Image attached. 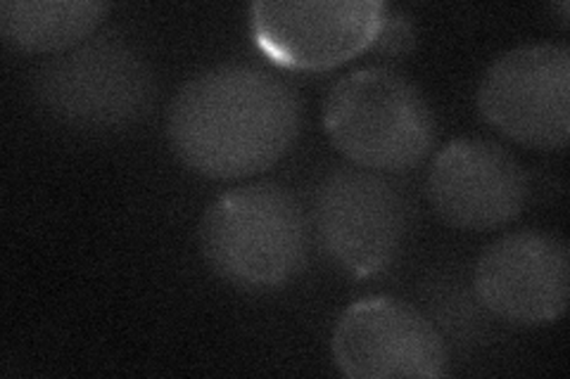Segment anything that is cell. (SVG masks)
<instances>
[{
    "instance_id": "11",
    "label": "cell",
    "mask_w": 570,
    "mask_h": 379,
    "mask_svg": "<svg viewBox=\"0 0 570 379\" xmlns=\"http://www.w3.org/2000/svg\"><path fill=\"white\" fill-rule=\"evenodd\" d=\"M107 10L100 0H3L0 36L24 52H65L88 41Z\"/></svg>"
},
{
    "instance_id": "3",
    "label": "cell",
    "mask_w": 570,
    "mask_h": 379,
    "mask_svg": "<svg viewBox=\"0 0 570 379\" xmlns=\"http://www.w3.org/2000/svg\"><path fill=\"white\" fill-rule=\"evenodd\" d=\"M333 146L360 169L409 171L435 142V119L421 90L387 67H364L335 81L324 102Z\"/></svg>"
},
{
    "instance_id": "5",
    "label": "cell",
    "mask_w": 570,
    "mask_h": 379,
    "mask_svg": "<svg viewBox=\"0 0 570 379\" xmlns=\"http://www.w3.org/2000/svg\"><path fill=\"white\" fill-rule=\"evenodd\" d=\"M312 230L324 255L354 276L397 259L409 230L404 195L376 171L335 169L312 195Z\"/></svg>"
},
{
    "instance_id": "10",
    "label": "cell",
    "mask_w": 570,
    "mask_h": 379,
    "mask_svg": "<svg viewBox=\"0 0 570 379\" xmlns=\"http://www.w3.org/2000/svg\"><path fill=\"white\" fill-rule=\"evenodd\" d=\"M428 200L444 223L488 232L511 223L528 202V173L492 140L456 138L444 146L425 178Z\"/></svg>"
},
{
    "instance_id": "9",
    "label": "cell",
    "mask_w": 570,
    "mask_h": 379,
    "mask_svg": "<svg viewBox=\"0 0 570 379\" xmlns=\"http://www.w3.org/2000/svg\"><path fill=\"white\" fill-rule=\"evenodd\" d=\"M473 280L497 318L523 328L557 322L570 295L568 245L544 230L507 232L478 257Z\"/></svg>"
},
{
    "instance_id": "2",
    "label": "cell",
    "mask_w": 570,
    "mask_h": 379,
    "mask_svg": "<svg viewBox=\"0 0 570 379\" xmlns=\"http://www.w3.org/2000/svg\"><path fill=\"white\" fill-rule=\"evenodd\" d=\"M200 249L224 282L247 292L276 290L305 268L309 223L295 195L285 188L243 186L207 207Z\"/></svg>"
},
{
    "instance_id": "1",
    "label": "cell",
    "mask_w": 570,
    "mask_h": 379,
    "mask_svg": "<svg viewBox=\"0 0 570 379\" xmlns=\"http://www.w3.org/2000/svg\"><path fill=\"white\" fill-rule=\"evenodd\" d=\"M291 83L255 64L228 62L190 77L169 104L176 157L200 176L234 180L274 167L299 133Z\"/></svg>"
},
{
    "instance_id": "12",
    "label": "cell",
    "mask_w": 570,
    "mask_h": 379,
    "mask_svg": "<svg viewBox=\"0 0 570 379\" xmlns=\"http://www.w3.org/2000/svg\"><path fill=\"white\" fill-rule=\"evenodd\" d=\"M373 46H376L381 52H387V56H404V52L414 46L412 24H409L404 17L387 14V20Z\"/></svg>"
},
{
    "instance_id": "8",
    "label": "cell",
    "mask_w": 570,
    "mask_h": 379,
    "mask_svg": "<svg viewBox=\"0 0 570 379\" xmlns=\"http://www.w3.org/2000/svg\"><path fill=\"white\" fill-rule=\"evenodd\" d=\"M387 14V6L379 0H262L249 8V29L274 62L321 71L376 43Z\"/></svg>"
},
{
    "instance_id": "6",
    "label": "cell",
    "mask_w": 570,
    "mask_h": 379,
    "mask_svg": "<svg viewBox=\"0 0 570 379\" xmlns=\"http://www.w3.org/2000/svg\"><path fill=\"white\" fill-rule=\"evenodd\" d=\"M478 110L525 148L563 150L570 136L568 46L532 43L499 56L480 81Z\"/></svg>"
},
{
    "instance_id": "7",
    "label": "cell",
    "mask_w": 570,
    "mask_h": 379,
    "mask_svg": "<svg viewBox=\"0 0 570 379\" xmlns=\"http://www.w3.org/2000/svg\"><path fill=\"white\" fill-rule=\"evenodd\" d=\"M333 358L350 379L450 372V353L435 325L395 297H366L347 306L333 330Z\"/></svg>"
},
{
    "instance_id": "4",
    "label": "cell",
    "mask_w": 570,
    "mask_h": 379,
    "mask_svg": "<svg viewBox=\"0 0 570 379\" xmlns=\"http://www.w3.org/2000/svg\"><path fill=\"white\" fill-rule=\"evenodd\" d=\"M33 86L52 117L79 129H121L146 114L155 100V77L146 58L112 33L52 58Z\"/></svg>"
}]
</instances>
